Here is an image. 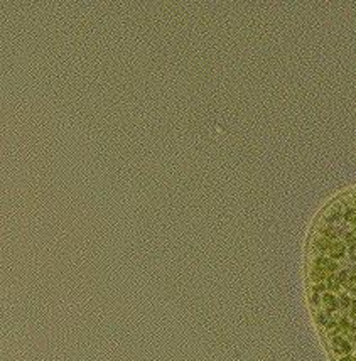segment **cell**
Masks as SVG:
<instances>
[{
  "instance_id": "cell-7",
  "label": "cell",
  "mask_w": 356,
  "mask_h": 361,
  "mask_svg": "<svg viewBox=\"0 0 356 361\" xmlns=\"http://www.w3.org/2000/svg\"><path fill=\"white\" fill-rule=\"evenodd\" d=\"M339 304H341V307H343V309H348L351 302H350V299H348L346 295H341V300H339Z\"/></svg>"
},
{
  "instance_id": "cell-4",
  "label": "cell",
  "mask_w": 356,
  "mask_h": 361,
  "mask_svg": "<svg viewBox=\"0 0 356 361\" xmlns=\"http://www.w3.org/2000/svg\"><path fill=\"white\" fill-rule=\"evenodd\" d=\"M339 285H341V282H339L336 277H329V280H328V287H329L331 290H338Z\"/></svg>"
},
{
  "instance_id": "cell-6",
  "label": "cell",
  "mask_w": 356,
  "mask_h": 361,
  "mask_svg": "<svg viewBox=\"0 0 356 361\" xmlns=\"http://www.w3.org/2000/svg\"><path fill=\"white\" fill-rule=\"evenodd\" d=\"M348 289H350L351 292L356 294V277H351V279L348 280Z\"/></svg>"
},
{
  "instance_id": "cell-5",
  "label": "cell",
  "mask_w": 356,
  "mask_h": 361,
  "mask_svg": "<svg viewBox=\"0 0 356 361\" xmlns=\"http://www.w3.org/2000/svg\"><path fill=\"white\" fill-rule=\"evenodd\" d=\"M344 218H346V221H356V209H346Z\"/></svg>"
},
{
  "instance_id": "cell-10",
  "label": "cell",
  "mask_w": 356,
  "mask_h": 361,
  "mask_svg": "<svg viewBox=\"0 0 356 361\" xmlns=\"http://www.w3.org/2000/svg\"><path fill=\"white\" fill-rule=\"evenodd\" d=\"M350 255H351V258L353 260H356V245H353L350 248Z\"/></svg>"
},
{
  "instance_id": "cell-8",
  "label": "cell",
  "mask_w": 356,
  "mask_h": 361,
  "mask_svg": "<svg viewBox=\"0 0 356 361\" xmlns=\"http://www.w3.org/2000/svg\"><path fill=\"white\" fill-rule=\"evenodd\" d=\"M338 280H339L341 284H343V282H346V280H348V272H346V270H343V272L338 275Z\"/></svg>"
},
{
  "instance_id": "cell-9",
  "label": "cell",
  "mask_w": 356,
  "mask_h": 361,
  "mask_svg": "<svg viewBox=\"0 0 356 361\" xmlns=\"http://www.w3.org/2000/svg\"><path fill=\"white\" fill-rule=\"evenodd\" d=\"M344 238H346V241H348V243H353V241L356 240V235H355V233H346V236H344Z\"/></svg>"
},
{
  "instance_id": "cell-11",
  "label": "cell",
  "mask_w": 356,
  "mask_h": 361,
  "mask_svg": "<svg viewBox=\"0 0 356 361\" xmlns=\"http://www.w3.org/2000/svg\"><path fill=\"white\" fill-rule=\"evenodd\" d=\"M355 270H356V268H355Z\"/></svg>"
},
{
  "instance_id": "cell-3",
  "label": "cell",
  "mask_w": 356,
  "mask_h": 361,
  "mask_svg": "<svg viewBox=\"0 0 356 361\" xmlns=\"http://www.w3.org/2000/svg\"><path fill=\"white\" fill-rule=\"evenodd\" d=\"M323 300H324V304H326V307H328V312H334L338 309V302L331 294H326L323 297Z\"/></svg>"
},
{
  "instance_id": "cell-2",
  "label": "cell",
  "mask_w": 356,
  "mask_h": 361,
  "mask_svg": "<svg viewBox=\"0 0 356 361\" xmlns=\"http://www.w3.org/2000/svg\"><path fill=\"white\" fill-rule=\"evenodd\" d=\"M329 255L333 258H341L344 255V246L341 245V243H333L329 248Z\"/></svg>"
},
{
  "instance_id": "cell-1",
  "label": "cell",
  "mask_w": 356,
  "mask_h": 361,
  "mask_svg": "<svg viewBox=\"0 0 356 361\" xmlns=\"http://www.w3.org/2000/svg\"><path fill=\"white\" fill-rule=\"evenodd\" d=\"M333 348H334V351L339 354H348L351 351V346H350V343L346 339H343L341 336H336L334 338V341H333Z\"/></svg>"
}]
</instances>
